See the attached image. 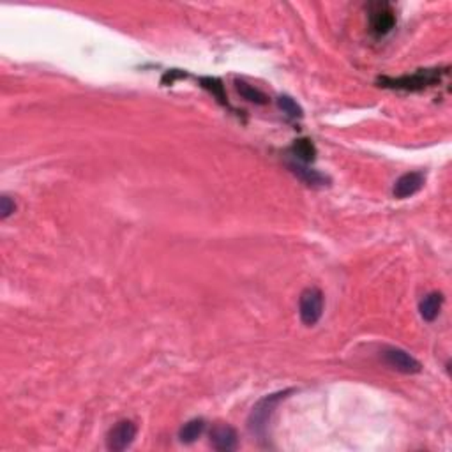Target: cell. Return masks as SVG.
Masks as SVG:
<instances>
[{"label":"cell","mask_w":452,"mask_h":452,"mask_svg":"<svg viewBox=\"0 0 452 452\" xmlns=\"http://www.w3.org/2000/svg\"><path fill=\"white\" fill-rule=\"evenodd\" d=\"M447 74V70H419L414 74H405L399 78H378L380 87L392 88V90H408V92H417L422 88L433 87V85L440 83L442 78Z\"/></svg>","instance_id":"obj_1"},{"label":"cell","mask_w":452,"mask_h":452,"mask_svg":"<svg viewBox=\"0 0 452 452\" xmlns=\"http://www.w3.org/2000/svg\"><path fill=\"white\" fill-rule=\"evenodd\" d=\"M291 391H281L268 394L265 398H261L251 410L250 419H248V428H250L251 435L258 437L260 440L267 438L268 426H271V419H273L274 412H276L277 405L290 394Z\"/></svg>","instance_id":"obj_2"},{"label":"cell","mask_w":452,"mask_h":452,"mask_svg":"<svg viewBox=\"0 0 452 452\" xmlns=\"http://www.w3.org/2000/svg\"><path fill=\"white\" fill-rule=\"evenodd\" d=\"M323 314V293L318 288H306L299 299V316L304 325L313 327Z\"/></svg>","instance_id":"obj_3"},{"label":"cell","mask_w":452,"mask_h":452,"mask_svg":"<svg viewBox=\"0 0 452 452\" xmlns=\"http://www.w3.org/2000/svg\"><path fill=\"white\" fill-rule=\"evenodd\" d=\"M382 359L389 368L396 369V371L403 373V375H415V373L422 371V364L414 355H410V353L401 348H396V346L383 348Z\"/></svg>","instance_id":"obj_4"},{"label":"cell","mask_w":452,"mask_h":452,"mask_svg":"<svg viewBox=\"0 0 452 452\" xmlns=\"http://www.w3.org/2000/svg\"><path fill=\"white\" fill-rule=\"evenodd\" d=\"M396 13L387 2H376L369 9V29L376 38H383L394 29Z\"/></svg>","instance_id":"obj_5"},{"label":"cell","mask_w":452,"mask_h":452,"mask_svg":"<svg viewBox=\"0 0 452 452\" xmlns=\"http://www.w3.org/2000/svg\"><path fill=\"white\" fill-rule=\"evenodd\" d=\"M136 433H138V426L134 424L133 421H119L106 435L108 451L111 452L126 451V449L131 447V444L134 442Z\"/></svg>","instance_id":"obj_6"},{"label":"cell","mask_w":452,"mask_h":452,"mask_svg":"<svg viewBox=\"0 0 452 452\" xmlns=\"http://www.w3.org/2000/svg\"><path fill=\"white\" fill-rule=\"evenodd\" d=\"M424 182H426V175L422 172L405 173V175H401L398 180H396L392 193H394L396 198L399 200L410 198V196H414L415 193L421 191Z\"/></svg>","instance_id":"obj_7"},{"label":"cell","mask_w":452,"mask_h":452,"mask_svg":"<svg viewBox=\"0 0 452 452\" xmlns=\"http://www.w3.org/2000/svg\"><path fill=\"white\" fill-rule=\"evenodd\" d=\"M288 168H290V172L293 173L297 179L302 180L304 184L311 186V188H323V186H327L330 182L329 177L320 173L318 170H313L309 168V166L302 165V163L291 161L288 163Z\"/></svg>","instance_id":"obj_8"},{"label":"cell","mask_w":452,"mask_h":452,"mask_svg":"<svg viewBox=\"0 0 452 452\" xmlns=\"http://www.w3.org/2000/svg\"><path fill=\"white\" fill-rule=\"evenodd\" d=\"M211 442H212V447H214L216 451H221V452L235 451L239 444L237 431H235L234 428H230V426H218V428L212 429Z\"/></svg>","instance_id":"obj_9"},{"label":"cell","mask_w":452,"mask_h":452,"mask_svg":"<svg viewBox=\"0 0 452 452\" xmlns=\"http://www.w3.org/2000/svg\"><path fill=\"white\" fill-rule=\"evenodd\" d=\"M442 306H444V296L440 291H431L419 304V313L426 322H435L440 314Z\"/></svg>","instance_id":"obj_10"},{"label":"cell","mask_w":452,"mask_h":452,"mask_svg":"<svg viewBox=\"0 0 452 452\" xmlns=\"http://www.w3.org/2000/svg\"><path fill=\"white\" fill-rule=\"evenodd\" d=\"M290 154L297 163L307 165V163H313L316 159V147H314V143L311 140L300 138L291 143Z\"/></svg>","instance_id":"obj_11"},{"label":"cell","mask_w":452,"mask_h":452,"mask_svg":"<svg viewBox=\"0 0 452 452\" xmlns=\"http://www.w3.org/2000/svg\"><path fill=\"white\" fill-rule=\"evenodd\" d=\"M203 431H205V421L203 419H191L180 428L179 440L182 444H193L202 437Z\"/></svg>","instance_id":"obj_12"},{"label":"cell","mask_w":452,"mask_h":452,"mask_svg":"<svg viewBox=\"0 0 452 452\" xmlns=\"http://www.w3.org/2000/svg\"><path fill=\"white\" fill-rule=\"evenodd\" d=\"M200 83H202L203 88H207L209 92L212 94V96L218 99L219 104H223V106L230 108V110H234V108L230 106V103H228V99H226V94H225V85H223V81L219 80V78H211V76H203L200 78Z\"/></svg>","instance_id":"obj_13"},{"label":"cell","mask_w":452,"mask_h":452,"mask_svg":"<svg viewBox=\"0 0 452 452\" xmlns=\"http://www.w3.org/2000/svg\"><path fill=\"white\" fill-rule=\"evenodd\" d=\"M235 87H237V92L244 97L245 101H251L255 104H265L268 97L261 92L260 88L253 87V85L245 83L242 80H235Z\"/></svg>","instance_id":"obj_14"},{"label":"cell","mask_w":452,"mask_h":452,"mask_svg":"<svg viewBox=\"0 0 452 452\" xmlns=\"http://www.w3.org/2000/svg\"><path fill=\"white\" fill-rule=\"evenodd\" d=\"M277 108H280V110L283 111L284 115H286L288 119H291V120L302 119V117H304L302 108H300L299 104H297V101L293 99V97H290V96H280V97H277Z\"/></svg>","instance_id":"obj_15"},{"label":"cell","mask_w":452,"mask_h":452,"mask_svg":"<svg viewBox=\"0 0 452 452\" xmlns=\"http://www.w3.org/2000/svg\"><path fill=\"white\" fill-rule=\"evenodd\" d=\"M15 211H16L15 200L8 195H2V198H0V218L8 219Z\"/></svg>","instance_id":"obj_16"},{"label":"cell","mask_w":452,"mask_h":452,"mask_svg":"<svg viewBox=\"0 0 452 452\" xmlns=\"http://www.w3.org/2000/svg\"><path fill=\"white\" fill-rule=\"evenodd\" d=\"M186 76V73H182V71H179V70H172V71H168V73H165V76H163V80H161V83L163 85H172L173 81L177 80V78H184Z\"/></svg>","instance_id":"obj_17"}]
</instances>
